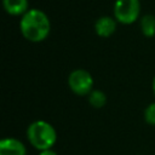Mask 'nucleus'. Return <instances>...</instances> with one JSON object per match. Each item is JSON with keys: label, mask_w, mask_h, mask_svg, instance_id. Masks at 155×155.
Here are the masks:
<instances>
[{"label": "nucleus", "mask_w": 155, "mask_h": 155, "mask_svg": "<svg viewBox=\"0 0 155 155\" xmlns=\"http://www.w3.org/2000/svg\"><path fill=\"white\" fill-rule=\"evenodd\" d=\"M27 150L22 142L16 138H4L0 142V155H25Z\"/></svg>", "instance_id": "obj_5"}, {"label": "nucleus", "mask_w": 155, "mask_h": 155, "mask_svg": "<svg viewBox=\"0 0 155 155\" xmlns=\"http://www.w3.org/2000/svg\"><path fill=\"white\" fill-rule=\"evenodd\" d=\"M68 85L74 93L79 96H85L92 92L93 79L87 70L76 69L70 73L68 78Z\"/></svg>", "instance_id": "obj_4"}, {"label": "nucleus", "mask_w": 155, "mask_h": 155, "mask_svg": "<svg viewBox=\"0 0 155 155\" xmlns=\"http://www.w3.org/2000/svg\"><path fill=\"white\" fill-rule=\"evenodd\" d=\"M39 155H57L53 150H51V149H47V150H42Z\"/></svg>", "instance_id": "obj_11"}, {"label": "nucleus", "mask_w": 155, "mask_h": 155, "mask_svg": "<svg viewBox=\"0 0 155 155\" xmlns=\"http://www.w3.org/2000/svg\"><path fill=\"white\" fill-rule=\"evenodd\" d=\"M88 102L94 108H102L107 103V96L101 90H92V92L88 94Z\"/></svg>", "instance_id": "obj_9"}, {"label": "nucleus", "mask_w": 155, "mask_h": 155, "mask_svg": "<svg viewBox=\"0 0 155 155\" xmlns=\"http://www.w3.org/2000/svg\"><path fill=\"white\" fill-rule=\"evenodd\" d=\"M27 136L31 145L41 151L51 149L57 139L54 128L44 120H38L30 124L27 131Z\"/></svg>", "instance_id": "obj_2"}, {"label": "nucleus", "mask_w": 155, "mask_h": 155, "mask_svg": "<svg viewBox=\"0 0 155 155\" xmlns=\"http://www.w3.org/2000/svg\"><path fill=\"white\" fill-rule=\"evenodd\" d=\"M94 29L99 36L108 38L114 34V31L116 29V22L111 17L104 16V17H101L99 19H97V22L94 24Z\"/></svg>", "instance_id": "obj_6"}, {"label": "nucleus", "mask_w": 155, "mask_h": 155, "mask_svg": "<svg viewBox=\"0 0 155 155\" xmlns=\"http://www.w3.org/2000/svg\"><path fill=\"white\" fill-rule=\"evenodd\" d=\"M153 91H154V94H155V78L153 80Z\"/></svg>", "instance_id": "obj_12"}, {"label": "nucleus", "mask_w": 155, "mask_h": 155, "mask_svg": "<svg viewBox=\"0 0 155 155\" xmlns=\"http://www.w3.org/2000/svg\"><path fill=\"white\" fill-rule=\"evenodd\" d=\"M140 12L139 0H116L114 5L115 18L122 24L133 23Z\"/></svg>", "instance_id": "obj_3"}, {"label": "nucleus", "mask_w": 155, "mask_h": 155, "mask_svg": "<svg viewBox=\"0 0 155 155\" xmlns=\"http://www.w3.org/2000/svg\"><path fill=\"white\" fill-rule=\"evenodd\" d=\"M19 27L23 36L31 42H39L46 39L51 29L47 15L38 8L28 10L22 16Z\"/></svg>", "instance_id": "obj_1"}, {"label": "nucleus", "mask_w": 155, "mask_h": 155, "mask_svg": "<svg viewBox=\"0 0 155 155\" xmlns=\"http://www.w3.org/2000/svg\"><path fill=\"white\" fill-rule=\"evenodd\" d=\"M4 8L12 16L24 15L28 11V0H2Z\"/></svg>", "instance_id": "obj_7"}, {"label": "nucleus", "mask_w": 155, "mask_h": 155, "mask_svg": "<svg viewBox=\"0 0 155 155\" xmlns=\"http://www.w3.org/2000/svg\"><path fill=\"white\" fill-rule=\"evenodd\" d=\"M144 117L148 124L155 125V103H151L147 107V109L144 111Z\"/></svg>", "instance_id": "obj_10"}, {"label": "nucleus", "mask_w": 155, "mask_h": 155, "mask_svg": "<svg viewBox=\"0 0 155 155\" xmlns=\"http://www.w3.org/2000/svg\"><path fill=\"white\" fill-rule=\"evenodd\" d=\"M140 29L144 36L151 38L155 35V17L153 15H144L140 19Z\"/></svg>", "instance_id": "obj_8"}]
</instances>
